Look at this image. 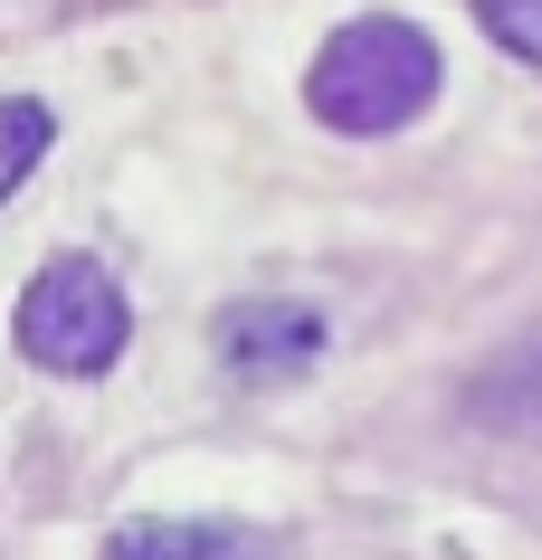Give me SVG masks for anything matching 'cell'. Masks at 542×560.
<instances>
[{
    "label": "cell",
    "instance_id": "cell-1",
    "mask_svg": "<svg viewBox=\"0 0 542 560\" xmlns=\"http://www.w3.org/2000/svg\"><path fill=\"white\" fill-rule=\"evenodd\" d=\"M438 38L410 20H343L304 67V105L333 133H400L438 105Z\"/></svg>",
    "mask_w": 542,
    "mask_h": 560
},
{
    "label": "cell",
    "instance_id": "cell-2",
    "mask_svg": "<svg viewBox=\"0 0 542 560\" xmlns=\"http://www.w3.org/2000/svg\"><path fill=\"white\" fill-rule=\"evenodd\" d=\"M10 332H20V352H30L38 371L95 381V371H115L124 342H134V304H124V285L95 257H48L30 285H20Z\"/></svg>",
    "mask_w": 542,
    "mask_h": 560
},
{
    "label": "cell",
    "instance_id": "cell-3",
    "mask_svg": "<svg viewBox=\"0 0 542 560\" xmlns=\"http://www.w3.org/2000/svg\"><path fill=\"white\" fill-rule=\"evenodd\" d=\"M210 352H219V371H229V381L276 389V381H296L304 361L324 352V314H314V304H276V295L229 304V314L210 324Z\"/></svg>",
    "mask_w": 542,
    "mask_h": 560
},
{
    "label": "cell",
    "instance_id": "cell-4",
    "mask_svg": "<svg viewBox=\"0 0 542 560\" xmlns=\"http://www.w3.org/2000/svg\"><path fill=\"white\" fill-rule=\"evenodd\" d=\"M105 551H115V560H191V551L229 560V551H247V532L239 523H152V513H143V523L105 532Z\"/></svg>",
    "mask_w": 542,
    "mask_h": 560
},
{
    "label": "cell",
    "instance_id": "cell-5",
    "mask_svg": "<svg viewBox=\"0 0 542 560\" xmlns=\"http://www.w3.org/2000/svg\"><path fill=\"white\" fill-rule=\"evenodd\" d=\"M58 143V115L38 105V95H0V200L38 172V152Z\"/></svg>",
    "mask_w": 542,
    "mask_h": 560
},
{
    "label": "cell",
    "instance_id": "cell-6",
    "mask_svg": "<svg viewBox=\"0 0 542 560\" xmlns=\"http://www.w3.org/2000/svg\"><path fill=\"white\" fill-rule=\"evenodd\" d=\"M466 10L485 20L495 48H514L523 67H542V0H466Z\"/></svg>",
    "mask_w": 542,
    "mask_h": 560
}]
</instances>
